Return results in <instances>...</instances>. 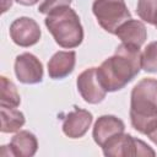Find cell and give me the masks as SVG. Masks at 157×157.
<instances>
[{"instance_id":"1","label":"cell","mask_w":157,"mask_h":157,"mask_svg":"<svg viewBox=\"0 0 157 157\" xmlns=\"http://www.w3.org/2000/svg\"><path fill=\"white\" fill-rule=\"evenodd\" d=\"M141 67L140 48L121 43L114 54L97 67V75L107 92H115L132 81Z\"/></svg>"},{"instance_id":"17","label":"cell","mask_w":157,"mask_h":157,"mask_svg":"<svg viewBox=\"0 0 157 157\" xmlns=\"http://www.w3.org/2000/svg\"><path fill=\"white\" fill-rule=\"evenodd\" d=\"M141 66L146 72H157V40L147 44L141 53Z\"/></svg>"},{"instance_id":"3","label":"cell","mask_w":157,"mask_h":157,"mask_svg":"<svg viewBox=\"0 0 157 157\" xmlns=\"http://www.w3.org/2000/svg\"><path fill=\"white\" fill-rule=\"evenodd\" d=\"M45 27L52 33L56 44L61 48L72 49L83 40V28L80 17L70 6H61L47 13Z\"/></svg>"},{"instance_id":"18","label":"cell","mask_w":157,"mask_h":157,"mask_svg":"<svg viewBox=\"0 0 157 157\" xmlns=\"http://www.w3.org/2000/svg\"><path fill=\"white\" fill-rule=\"evenodd\" d=\"M72 0H44L39 7L38 11L40 13H49L52 10L56 9V7H61V6H70Z\"/></svg>"},{"instance_id":"12","label":"cell","mask_w":157,"mask_h":157,"mask_svg":"<svg viewBox=\"0 0 157 157\" xmlns=\"http://www.w3.org/2000/svg\"><path fill=\"white\" fill-rule=\"evenodd\" d=\"M115 36L121 40V43L141 48V45L147 38V31L146 26L141 21L129 18L119 26L115 32Z\"/></svg>"},{"instance_id":"13","label":"cell","mask_w":157,"mask_h":157,"mask_svg":"<svg viewBox=\"0 0 157 157\" xmlns=\"http://www.w3.org/2000/svg\"><path fill=\"white\" fill-rule=\"evenodd\" d=\"M10 155L16 157H32L38 150V141L34 134L28 130L18 131L10 141Z\"/></svg>"},{"instance_id":"10","label":"cell","mask_w":157,"mask_h":157,"mask_svg":"<svg viewBox=\"0 0 157 157\" xmlns=\"http://www.w3.org/2000/svg\"><path fill=\"white\" fill-rule=\"evenodd\" d=\"M124 130L125 124L121 119L115 115H102L94 123L92 136L94 142L99 147H103L107 141L119 134H123Z\"/></svg>"},{"instance_id":"19","label":"cell","mask_w":157,"mask_h":157,"mask_svg":"<svg viewBox=\"0 0 157 157\" xmlns=\"http://www.w3.org/2000/svg\"><path fill=\"white\" fill-rule=\"evenodd\" d=\"M17 4H20V5H23V6H33V5H36L39 0H15Z\"/></svg>"},{"instance_id":"6","label":"cell","mask_w":157,"mask_h":157,"mask_svg":"<svg viewBox=\"0 0 157 157\" xmlns=\"http://www.w3.org/2000/svg\"><path fill=\"white\" fill-rule=\"evenodd\" d=\"M76 85L83 101L90 104L101 103L105 98L107 90L97 75V67H88L82 71L77 77Z\"/></svg>"},{"instance_id":"14","label":"cell","mask_w":157,"mask_h":157,"mask_svg":"<svg viewBox=\"0 0 157 157\" xmlns=\"http://www.w3.org/2000/svg\"><path fill=\"white\" fill-rule=\"evenodd\" d=\"M0 114H1V132H15L20 130L26 119L22 112H20L16 108H7V107H1L0 108Z\"/></svg>"},{"instance_id":"20","label":"cell","mask_w":157,"mask_h":157,"mask_svg":"<svg viewBox=\"0 0 157 157\" xmlns=\"http://www.w3.org/2000/svg\"><path fill=\"white\" fill-rule=\"evenodd\" d=\"M147 136H148V139H150L153 144H156V145H157V126H156V128H155V129H153V130H152Z\"/></svg>"},{"instance_id":"5","label":"cell","mask_w":157,"mask_h":157,"mask_svg":"<svg viewBox=\"0 0 157 157\" xmlns=\"http://www.w3.org/2000/svg\"><path fill=\"white\" fill-rule=\"evenodd\" d=\"M104 156L128 157V156H155V151L142 140L130 134H119L105 142L102 147Z\"/></svg>"},{"instance_id":"8","label":"cell","mask_w":157,"mask_h":157,"mask_svg":"<svg viewBox=\"0 0 157 157\" xmlns=\"http://www.w3.org/2000/svg\"><path fill=\"white\" fill-rule=\"evenodd\" d=\"M15 75L22 83H39L43 80V64L32 53H22L15 59Z\"/></svg>"},{"instance_id":"11","label":"cell","mask_w":157,"mask_h":157,"mask_svg":"<svg viewBox=\"0 0 157 157\" xmlns=\"http://www.w3.org/2000/svg\"><path fill=\"white\" fill-rule=\"evenodd\" d=\"M75 64L76 53L74 50L56 52L48 61V75L53 80H61L74 71Z\"/></svg>"},{"instance_id":"9","label":"cell","mask_w":157,"mask_h":157,"mask_svg":"<svg viewBox=\"0 0 157 157\" xmlns=\"http://www.w3.org/2000/svg\"><path fill=\"white\" fill-rule=\"evenodd\" d=\"M92 121L93 115L91 112L76 107L65 117L61 126L63 132L70 139H80L88 131Z\"/></svg>"},{"instance_id":"16","label":"cell","mask_w":157,"mask_h":157,"mask_svg":"<svg viewBox=\"0 0 157 157\" xmlns=\"http://www.w3.org/2000/svg\"><path fill=\"white\" fill-rule=\"evenodd\" d=\"M137 16L150 25H157V0H137Z\"/></svg>"},{"instance_id":"4","label":"cell","mask_w":157,"mask_h":157,"mask_svg":"<svg viewBox=\"0 0 157 157\" xmlns=\"http://www.w3.org/2000/svg\"><path fill=\"white\" fill-rule=\"evenodd\" d=\"M92 11L98 25L112 34H115L119 26L131 18L125 0H94Z\"/></svg>"},{"instance_id":"2","label":"cell","mask_w":157,"mask_h":157,"mask_svg":"<svg viewBox=\"0 0 157 157\" xmlns=\"http://www.w3.org/2000/svg\"><path fill=\"white\" fill-rule=\"evenodd\" d=\"M130 121L140 134L148 135L157 126V80L139 81L130 96Z\"/></svg>"},{"instance_id":"15","label":"cell","mask_w":157,"mask_h":157,"mask_svg":"<svg viewBox=\"0 0 157 157\" xmlns=\"http://www.w3.org/2000/svg\"><path fill=\"white\" fill-rule=\"evenodd\" d=\"M21 103V97L12 81L7 77H0V107L17 108Z\"/></svg>"},{"instance_id":"7","label":"cell","mask_w":157,"mask_h":157,"mask_svg":"<svg viewBox=\"0 0 157 157\" xmlns=\"http://www.w3.org/2000/svg\"><path fill=\"white\" fill-rule=\"evenodd\" d=\"M42 32L39 25L31 17L22 16L10 25V37L12 42L20 47L28 48L37 44Z\"/></svg>"},{"instance_id":"21","label":"cell","mask_w":157,"mask_h":157,"mask_svg":"<svg viewBox=\"0 0 157 157\" xmlns=\"http://www.w3.org/2000/svg\"><path fill=\"white\" fill-rule=\"evenodd\" d=\"M156 28H157V25H156Z\"/></svg>"}]
</instances>
